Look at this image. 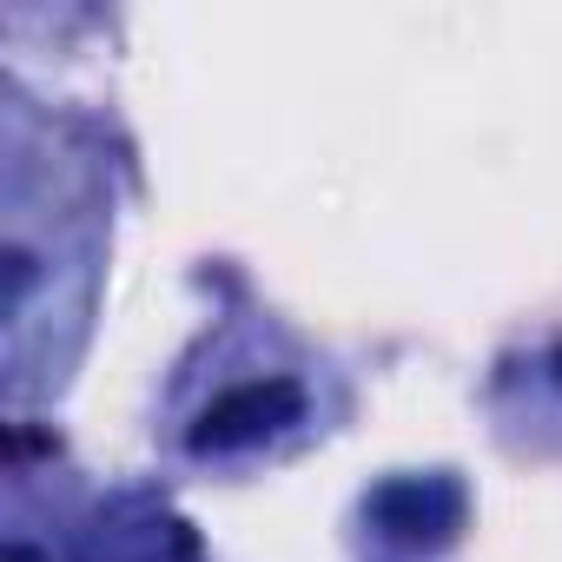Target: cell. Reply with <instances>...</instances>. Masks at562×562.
Segmentation results:
<instances>
[{"mask_svg":"<svg viewBox=\"0 0 562 562\" xmlns=\"http://www.w3.org/2000/svg\"><path fill=\"white\" fill-rule=\"evenodd\" d=\"M299 411H305V397H299L292 378L238 384V391H225L218 404L199 411V424H192V450H238V443H258V437H271V430L299 424Z\"/></svg>","mask_w":562,"mask_h":562,"instance_id":"cell-1","label":"cell"},{"mask_svg":"<svg viewBox=\"0 0 562 562\" xmlns=\"http://www.w3.org/2000/svg\"><path fill=\"white\" fill-rule=\"evenodd\" d=\"M371 509L397 542H443L457 529V490H443V483H391V490H378Z\"/></svg>","mask_w":562,"mask_h":562,"instance_id":"cell-2","label":"cell"},{"mask_svg":"<svg viewBox=\"0 0 562 562\" xmlns=\"http://www.w3.org/2000/svg\"><path fill=\"white\" fill-rule=\"evenodd\" d=\"M0 562H41V555H34V549H21V542H14V549H8V555H0Z\"/></svg>","mask_w":562,"mask_h":562,"instance_id":"cell-3","label":"cell"},{"mask_svg":"<svg viewBox=\"0 0 562 562\" xmlns=\"http://www.w3.org/2000/svg\"><path fill=\"white\" fill-rule=\"evenodd\" d=\"M555 371H562V358H555Z\"/></svg>","mask_w":562,"mask_h":562,"instance_id":"cell-4","label":"cell"}]
</instances>
